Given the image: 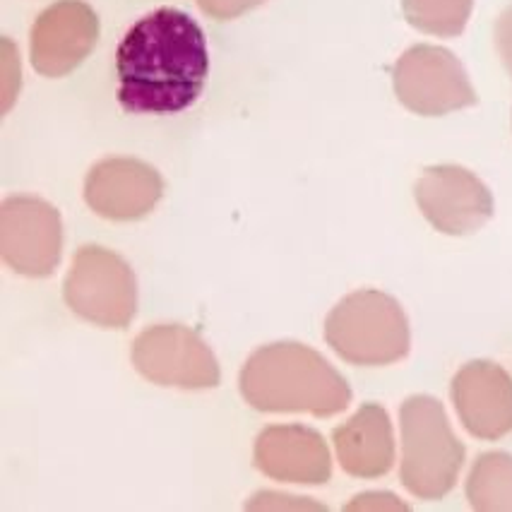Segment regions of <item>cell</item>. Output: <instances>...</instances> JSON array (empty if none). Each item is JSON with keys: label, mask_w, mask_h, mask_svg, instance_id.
<instances>
[{"label": "cell", "mask_w": 512, "mask_h": 512, "mask_svg": "<svg viewBox=\"0 0 512 512\" xmlns=\"http://www.w3.org/2000/svg\"><path fill=\"white\" fill-rule=\"evenodd\" d=\"M116 75L123 111L154 116L186 111L210 75L205 32L181 10H154L123 37Z\"/></svg>", "instance_id": "cell-1"}, {"label": "cell", "mask_w": 512, "mask_h": 512, "mask_svg": "<svg viewBox=\"0 0 512 512\" xmlns=\"http://www.w3.org/2000/svg\"><path fill=\"white\" fill-rule=\"evenodd\" d=\"M241 392L258 412H311L315 416L344 409L349 390L330 363L296 342L260 347L241 371Z\"/></svg>", "instance_id": "cell-2"}, {"label": "cell", "mask_w": 512, "mask_h": 512, "mask_svg": "<svg viewBox=\"0 0 512 512\" xmlns=\"http://www.w3.org/2000/svg\"><path fill=\"white\" fill-rule=\"evenodd\" d=\"M65 303L87 323L125 327L138 313V279L113 250L85 246L65 277Z\"/></svg>", "instance_id": "cell-3"}, {"label": "cell", "mask_w": 512, "mask_h": 512, "mask_svg": "<svg viewBox=\"0 0 512 512\" xmlns=\"http://www.w3.org/2000/svg\"><path fill=\"white\" fill-rule=\"evenodd\" d=\"M133 366L154 385L181 390L217 388L219 363L193 330L181 325H157L133 342Z\"/></svg>", "instance_id": "cell-4"}, {"label": "cell", "mask_w": 512, "mask_h": 512, "mask_svg": "<svg viewBox=\"0 0 512 512\" xmlns=\"http://www.w3.org/2000/svg\"><path fill=\"white\" fill-rule=\"evenodd\" d=\"M63 222L46 200L15 195L0 207V255L15 272L49 277L61 263Z\"/></svg>", "instance_id": "cell-5"}, {"label": "cell", "mask_w": 512, "mask_h": 512, "mask_svg": "<svg viewBox=\"0 0 512 512\" xmlns=\"http://www.w3.org/2000/svg\"><path fill=\"white\" fill-rule=\"evenodd\" d=\"M99 17L82 0H58L37 17L32 27V65L46 77H63L94 51Z\"/></svg>", "instance_id": "cell-6"}, {"label": "cell", "mask_w": 512, "mask_h": 512, "mask_svg": "<svg viewBox=\"0 0 512 512\" xmlns=\"http://www.w3.org/2000/svg\"><path fill=\"white\" fill-rule=\"evenodd\" d=\"M325 337L351 361H383L402 351L397 308L375 294H359L339 303L327 320Z\"/></svg>", "instance_id": "cell-7"}, {"label": "cell", "mask_w": 512, "mask_h": 512, "mask_svg": "<svg viewBox=\"0 0 512 512\" xmlns=\"http://www.w3.org/2000/svg\"><path fill=\"white\" fill-rule=\"evenodd\" d=\"M164 195V181L154 166L140 159H104L87 174V205L113 222H133L150 214Z\"/></svg>", "instance_id": "cell-8"}, {"label": "cell", "mask_w": 512, "mask_h": 512, "mask_svg": "<svg viewBox=\"0 0 512 512\" xmlns=\"http://www.w3.org/2000/svg\"><path fill=\"white\" fill-rule=\"evenodd\" d=\"M397 92L409 109L440 113L472 104L474 94L464 80L462 68L443 49L419 46L404 53L395 73Z\"/></svg>", "instance_id": "cell-9"}, {"label": "cell", "mask_w": 512, "mask_h": 512, "mask_svg": "<svg viewBox=\"0 0 512 512\" xmlns=\"http://www.w3.org/2000/svg\"><path fill=\"white\" fill-rule=\"evenodd\" d=\"M255 464L270 479L289 484H323L330 476L325 440L296 424L265 428L255 440Z\"/></svg>", "instance_id": "cell-10"}, {"label": "cell", "mask_w": 512, "mask_h": 512, "mask_svg": "<svg viewBox=\"0 0 512 512\" xmlns=\"http://www.w3.org/2000/svg\"><path fill=\"white\" fill-rule=\"evenodd\" d=\"M419 202L426 217L448 234H464L491 214L486 188L467 171L431 169L419 183Z\"/></svg>", "instance_id": "cell-11"}, {"label": "cell", "mask_w": 512, "mask_h": 512, "mask_svg": "<svg viewBox=\"0 0 512 512\" xmlns=\"http://www.w3.org/2000/svg\"><path fill=\"white\" fill-rule=\"evenodd\" d=\"M436 409L414 407L412 412V452H409V486L416 491H438L440 481H448L455 467V445L440 443Z\"/></svg>", "instance_id": "cell-12"}, {"label": "cell", "mask_w": 512, "mask_h": 512, "mask_svg": "<svg viewBox=\"0 0 512 512\" xmlns=\"http://www.w3.org/2000/svg\"><path fill=\"white\" fill-rule=\"evenodd\" d=\"M339 460L354 474H375L388 467V440L383 416L375 409L361 412L335 433Z\"/></svg>", "instance_id": "cell-13"}, {"label": "cell", "mask_w": 512, "mask_h": 512, "mask_svg": "<svg viewBox=\"0 0 512 512\" xmlns=\"http://www.w3.org/2000/svg\"><path fill=\"white\" fill-rule=\"evenodd\" d=\"M462 402L472 428H484L486 433H491L500 424L512 421V395L500 388L496 375L488 371H474L469 375Z\"/></svg>", "instance_id": "cell-14"}, {"label": "cell", "mask_w": 512, "mask_h": 512, "mask_svg": "<svg viewBox=\"0 0 512 512\" xmlns=\"http://www.w3.org/2000/svg\"><path fill=\"white\" fill-rule=\"evenodd\" d=\"M472 0H404L409 22L433 34H457L467 22Z\"/></svg>", "instance_id": "cell-15"}, {"label": "cell", "mask_w": 512, "mask_h": 512, "mask_svg": "<svg viewBox=\"0 0 512 512\" xmlns=\"http://www.w3.org/2000/svg\"><path fill=\"white\" fill-rule=\"evenodd\" d=\"M265 0H198L200 10L212 20H234V17H241L250 13L253 8L263 5Z\"/></svg>", "instance_id": "cell-16"}, {"label": "cell", "mask_w": 512, "mask_h": 512, "mask_svg": "<svg viewBox=\"0 0 512 512\" xmlns=\"http://www.w3.org/2000/svg\"><path fill=\"white\" fill-rule=\"evenodd\" d=\"M3 75V111H8L15 101V92L20 89V63L10 39H3Z\"/></svg>", "instance_id": "cell-17"}, {"label": "cell", "mask_w": 512, "mask_h": 512, "mask_svg": "<svg viewBox=\"0 0 512 512\" xmlns=\"http://www.w3.org/2000/svg\"><path fill=\"white\" fill-rule=\"evenodd\" d=\"M291 510V508H313V503H308L306 498L299 496H284V493L265 491L258 493L248 503V510Z\"/></svg>", "instance_id": "cell-18"}]
</instances>
